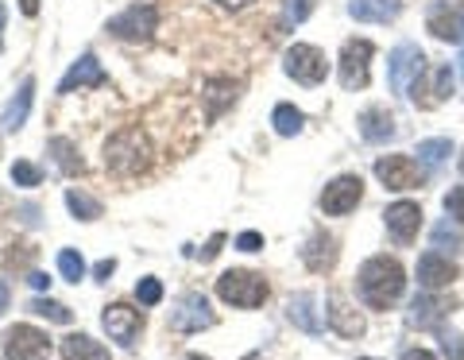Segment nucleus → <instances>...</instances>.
I'll list each match as a JSON object with an SVG mask.
<instances>
[{
    "label": "nucleus",
    "instance_id": "nucleus-1",
    "mask_svg": "<svg viewBox=\"0 0 464 360\" xmlns=\"http://www.w3.org/2000/svg\"><path fill=\"white\" fill-rule=\"evenodd\" d=\"M360 298H364L368 310H391L395 302L402 298V287H406V271L395 256H372L360 268Z\"/></svg>",
    "mask_w": 464,
    "mask_h": 360
},
{
    "label": "nucleus",
    "instance_id": "nucleus-2",
    "mask_svg": "<svg viewBox=\"0 0 464 360\" xmlns=\"http://www.w3.org/2000/svg\"><path fill=\"white\" fill-rule=\"evenodd\" d=\"M151 163V143L140 128H121L105 140V167L121 179H132L140 170H148Z\"/></svg>",
    "mask_w": 464,
    "mask_h": 360
},
{
    "label": "nucleus",
    "instance_id": "nucleus-3",
    "mask_svg": "<svg viewBox=\"0 0 464 360\" xmlns=\"http://www.w3.org/2000/svg\"><path fill=\"white\" fill-rule=\"evenodd\" d=\"M271 295V287L264 276H256V271H225L221 279H217V298L228 302V306H237V310H256V306H264Z\"/></svg>",
    "mask_w": 464,
    "mask_h": 360
},
{
    "label": "nucleus",
    "instance_id": "nucleus-4",
    "mask_svg": "<svg viewBox=\"0 0 464 360\" xmlns=\"http://www.w3.org/2000/svg\"><path fill=\"white\" fill-rule=\"evenodd\" d=\"M283 70L298 85H322L329 78V59H325V51L310 47V43H295V47L283 54Z\"/></svg>",
    "mask_w": 464,
    "mask_h": 360
},
{
    "label": "nucleus",
    "instance_id": "nucleus-5",
    "mask_svg": "<svg viewBox=\"0 0 464 360\" xmlns=\"http://www.w3.org/2000/svg\"><path fill=\"white\" fill-rule=\"evenodd\" d=\"M422 70H426L422 47H418V43H399V47L387 54V85H391V93H406L418 82Z\"/></svg>",
    "mask_w": 464,
    "mask_h": 360
},
{
    "label": "nucleus",
    "instance_id": "nucleus-6",
    "mask_svg": "<svg viewBox=\"0 0 464 360\" xmlns=\"http://www.w3.org/2000/svg\"><path fill=\"white\" fill-rule=\"evenodd\" d=\"M406 97H414L418 109H438V105H445V101L453 97V70H449V63L426 66L422 74H418V82L406 90Z\"/></svg>",
    "mask_w": 464,
    "mask_h": 360
},
{
    "label": "nucleus",
    "instance_id": "nucleus-7",
    "mask_svg": "<svg viewBox=\"0 0 464 360\" xmlns=\"http://www.w3.org/2000/svg\"><path fill=\"white\" fill-rule=\"evenodd\" d=\"M372 54H375V47H372L368 39H348L344 47H341L337 70H341V85H344L348 93L364 90V85H368V78H372Z\"/></svg>",
    "mask_w": 464,
    "mask_h": 360
},
{
    "label": "nucleus",
    "instance_id": "nucleus-8",
    "mask_svg": "<svg viewBox=\"0 0 464 360\" xmlns=\"http://www.w3.org/2000/svg\"><path fill=\"white\" fill-rule=\"evenodd\" d=\"M155 24H159L155 5H132V8H124L121 16H112L105 24V32L112 39H124V43H143V39L155 35Z\"/></svg>",
    "mask_w": 464,
    "mask_h": 360
},
{
    "label": "nucleus",
    "instance_id": "nucleus-9",
    "mask_svg": "<svg viewBox=\"0 0 464 360\" xmlns=\"http://www.w3.org/2000/svg\"><path fill=\"white\" fill-rule=\"evenodd\" d=\"M426 32L441 43L464 39V0H433L426 12Z\"/></svg>",
    "mask_w": 464,
    "mask_h": 360
},
{
    "label": "nucleus",
    "instance_id": "nucleus-10",
    "mask_svg": "<svg viewBox=\"0 0 464 360\" xmlns=\"http://www.w3.org/2000/svg\"><path fill=\"white\" fill-rule=\"evenodd\" d=\"M375 179H380L387 190H418L422 186V167H418V160H411V155H383L380 163H375Z\"/></svg>",
    "mask_w": 464,
    "mask_h": 360
},
{
    "label": "nucleus",
    "instance_id": "nucleus-11",
    "mask_svg": "<svg viewBox=\"0 0 464 360\" xmlns=\"http://www.w3.org/2000/svg\"><path fill=\"white\" fill-rule=\"evenodd\" d=\"M360 201H364V182H360V175H337L322 190V213L325 218H344Z\"/></svg>",
    "mask_w": 464,
    "mask_h": 360
},
{
    "label": "nucleus",
    "instance_id": "nucleus-12",
    "mask_svg": "<svg viewBox=\"0 0 464 360\" xmlns=\"http://www.w3.org/2000/svg\"><path fill=\"white\" fill-rule=\"evenodd\" d=\"M5 356L8 360H47L51 337L35 326H12L5 334Z\"/></svg>",
    "mask_w": 464,
    "mask_h": 360
},
{
    "label": "nucleus",
    "instance_id": "nucleus-13",
    "mask_svg": "<svg viewBox=\"0 0 464 360\" xmlns=\"http://www.w3.org/2000/svg\"><path fill=\"white\" fill-rule=\"evenodd\" d=\"M213 322H217V314L209 310L206 295H198V291L182 295L170 310V329H179V334H198V329H209Z\"/></svg>",
    "mask_w": 464,
    "mask_h": 360
},
{
    "label": "nucleus",
    "instance_id": "nucleus-14",
    "mask_svg": "<svg viewBox=\"0 0 464 360\" xmlns=\"http://www.w3.org/2000/svg\"><path fill=\"white\" fill-rule=\"evenodd\" d=\"M101 326H105V334L116 345L132 349L136 337H140V329H143V314L132 310V306H124V302H112V306H105V314H101Z\"/></svg>",
    "mask_w": 464,
    "mask_h": 360
},
{
    "label": "nucleus",
    "instance_id": "nucleus-15",
    "mask_svg": "<svg viewBox=\"0 0 464 360\" xmlns=\"http://www.w3.org/2000/svg\"><path fill=\"white\" fill-rule=\"evenodd\" d=\"M383 221H387V233L399 244H411L418 237V229H422V206L418 201H395V206H387Z\"/></svg>",
    "mask_w": 464,
    "mask_h": 360
},
{
    "label": "nucleus",
    "instance_id": "nucleus-16",
    "mask_svg": "<svg viewBox=\"0 0 464 360\" xmlns=\"http://www.w3.org/2000/svg\"><path fill=\"white\" fill-rule=\"evenodd\" d=\"M105 70H101L97 54H82V59L66 70V78L58 82V93H74V90H85V85H105Z\"/></svg>",
    "mask_w": 464,
    "mask_h": 360
},
{
    "label": "nucleus",
    "instance_id": "nucleus-17",
    "mask_svg": "<svg viewBox=\"0 0 464 360\" xmlns=\"http://www.w3.org/2000/svg\"><path fill=\"white\" fill-rule=\"evenodd\" d=\"M457 279V264H449V256L441 252H426L422 260H418V283L426 287V291H441Z\"/></svg>",
    "mask_w": 464,
    "mask_h": 360
},
{
    "label": "nucleus",
    "instance_id": "nucleus-18",
    "mask_svg": "<svg viewBox=\"0 0 464 360\" xmlns=\"http://www.w3.org/2000/svg\"><path fill=\"white\" fill-rule=\"evenodd\" d=\"M302 264H306L314 276L333 271V264H337V240H333L329 233H314L306 240V248H302Z\"/></svg>",
    "mask_w": 464,
    "mask_h": 360
},
{
    "label": "nucleus",
    "instance_id": "nucleus-19",
    "mask_svg": "<svg viewBox=\"0 0 464 360\" xmlns=\"http://www.w3.org/2000/svg\"><path fill=\"white\" fill-rule=\"evenodd\" d=\"M402 12L399 0H348V16L360 24H391Z\"/></svg>",
    "mask_w": 464,
    "mask_h": 360
},
{
    "label": "nucleus",
    "instance_id": "nucleus-20",
    "mask_svg": "<svg viewBox=\"0 0 464 360\" xmlns=\"http://www.w3.org/2000/svg\"><path fill=\"white\" fill-rule=\"evenodd\" d=\"M356 124H360V136H364L368 143H391V140H395V132H399L395 117H391L387 109H364Z\"/></svg>",
    "mask_w": 464,
    "mask_h": 360
},
{
    "label": "nucleus",
    "instance_id": "nucleus-21",
    "mask_svg": "<svg viewBox=\"0 0 464 360\" xmlns=\"http://www.w3.org/2000/svg\"><path fill=\"white\" fill-rule=\"evenodd\" d=\"M317 295H310V291H302V295H295V298H290L286 302V318L290 322H295L298 329H302V334H322V318H317Z\"/></svg>",
    "mask_w": 464,
    "mask_h": 360
},
{
    "label": "nucleus",
    "instance_id": "nucleus-22",
    "mask_svg": "<svg viewBox=\"0 0 464 360\" xmlns=\"http://www.w3.org/2000/svg\"><path fill=\"white\" fill-rule=\"evenodd\" d=\"M32 101H35V78H24L20 85V93L8 101V109H5V117H0V124H5V132H16V128H24L27 121V112H32Z\"/></svg>",
    "mask_w": 464,
    "mask_h": 360
},
{
    "label": "nucleus",
    "instance_id": "nucleus-23",
    "mask_svg": "<svg viewBox=\"0 0 464 360\" xmlns=\"http://www.w3.org/2000/svg\"><path fill=\"white\" fill-rule=\"evenodd\" d=\"M329 326L337 329L341 337H364V318H360L353 306H344L341 298H329Z\"/></svg>",
    "mask_w": 464,
    "mask_h": 360
},
{
    "label": "nucleus",
    "instance_id": "nucleus-24",
    "mask_svg": "<svg viewBox=\"0 0 464 360\" xmlns=\"http://www.w3.org/2000/svg\"><path fill=\"white\" fill-rule=\"evenodd\" d=\"M63 360H112V356L101 341L85 337V334H70L63 341Z\"/></svg>",
    "mask_w": 464,
    "mask_h": 360
},
{
    "label": "nucleus",
    "instance_id": "nucleus-25",
    "mask_svg": "<svg viewBox=\"0 0 464 360\" xmlns=\"http://www.w3.org/2000/svg\"><path fill=\"white\" fill-rule=\"evenodd\" d=\"M449 314V302L445 298H433V295H418L411 302V326H438L441 318Z\"/></svg>",
    "mask_w": 464,
    "mask_h": 360
},
{
    "label": "nucleus",
    "instance_id": "nucleus-26",
    "mask_svg": "<svg viewBox=\"0 0 464 360\" xmlns=\"http://www.w3.org/2000/svg\"><path fill=\"white\" fill-rule=\"evenodd\" d=\"M47 151L54 155V163H58V170H66V175H82L85 170V163H82V155H78V148L70 143L66 136H54L51 143H47Z\"/></svg>",
    "mask_w": 464,
    "mask_h": 360
},
{
    "label": "nucleus",
    "instance_id": "nucleus-27",
    "mask_svg": "<svg viewBox=\"0 0 464 360\" xmlns=\"http://www.w3.org/2000/svg\"><path fill=\"white\" fill-rule=\"evenodd\" d=\"M66 209L74 213L78 221H97L101 218V201L90 198L85 190H66Z\"/></svg>",
    "mask_w": 464,
    "mask_h": 360
},
{
    "label": "nucleus",
    "instance_id": "nucleus-28",
    "mask_svg": "<svg viewBox=\"0 0 464 360\" xmlns=\"http://www.w3.org/2000/svg\"><path fill=\"white\" fill-rule=\"evenodd\" d=\"M27 310L39 314V318H47V322H58V326H70V322H74V310L63 306V302H54V298H35Z\"/></svg>",
    "mask_w": 464,
    "mask_h": 360
},
{
    "label": "nucleus",
    "instance_id": "nucleus-29",
    "mask_svg": "<svg viewBox=\"0 0 464 360\" xmlns=\"http://www.w3.org/2000/svg\"><path fill=\"white\" fill-rule=\"evenodd\" d=\"M271 124H275V132L279 136H298L302 132V112L295 105H275Z\"/></svg>",
    "mask_w": 464,
    "mask_h": 360
},
{
    "label": "nucleus",
    "instance_id": "nucleus-30",
    "mask_svg": "<svg viewBox=\"0 0 464 360\" xmlns=\"http://www.w3.org/2000/svg\"><path fill=\"white\" fill-rule=\"evenodd\" d=\"M449 155H453V143L449 140H422L418 143V163H426V167H441Z\"/></svg>",
    "mask_w": 464,
    "mask_h": 360
},
{
    "label": "nucleus",
    "instance_id": "nucleus-31",
    "mask_svg": "<svg viewBox=\"0 0 464 360\" xmlns=\"http://www.w3.org/2000/svg\"><path fill=\"white\" fill-rule=\"evenodd\" d=\"M58 271H63V279L78 283V279H85V260L74 248H63V252H58Z\"/></svg>",
    "mask_w": 464,
    "mask_h": 360
},
{
    "label": "nucleus",
    "instance_id": "nucleus-32",
    "mask_svg": "<svg viewBox=\"0 0 464 360\" xmlns=\"http://www.w3.org/2000/svg\"><path fill=\"white\" fill-rule=\"evenodd\" d=\"M12 182L24 186V190H32V186H39V182H43V170H39L35 163L20 160V163H12Z\"/></svg>",
    "mask_w": 464,
    "mask_h": 360
},
{
    "label": "nucleus",
    "instance_id": "nucleus-33",
    "mask_svg": "<svg viewBox=\"0 0 464 360\" xmlns=\"http://www.w3.org/2000/svg\"><path fill=\"white\" fill-rule=\"evenodd\" d=\"M433 248H449V252H460V248H464V237L457 233V229H449V221H441L438 229H433Z\"/></svg>",
    "mask_w": 464,
    "mask_h": 360
},
{
    "label": "nucleus",
    "instance_id": "nucleus-34",
    "mask_svg": "<svg viewBox=\"0 0 464 360\" xmlns=\"http://www.w3.org/2000/svg\"><path fill=\"white\" fill-rule=\"evenodd\" d=\"M136 298H140V306H159V302H163V283L159 279H140L136 283Z\"/></svg>",
    "mask_w": 464,
    "mask_h": 360
},
{
    "label": "nucleus",
    "instance_id": "nucleus-35",
    "mask_svg": "<svg viewBox=\"0 0 464 360\" xmlns=\"http://www.w3.org/2000/svg\"><path fill=\"white\" fill-rule=\"evenodd\" d=\"M209 93H217V97H213V105H209V117H217L225 101L237 97V85H228V82H209Z\"/></svg>",
    "mask_w": 464,
    "mask_h": 360
},
{
    "label": "nucleus",
    "instance_id": "nucleus-36",
    "mask_svg": "<svg viewBox=\"0 0 464 360\" xmlns=\"http://www.w3.org/2000/svg\"><path fill=\"white\" fill-rule=\"evenodd\" d=\"M445 213H449L453 221L464 225V186H457V190H449V194H445Z\"/></svg>",
    "mask_w": 464,
    "mask_h": 360
},
{
    "label": "nucleus",
    "instance_id": "nucleus-37",
    "mask_svg": "<svg viewBox=\"0 0 464 360\" xmlns=\"http://www.w3.org/2000/svg\"><path fill=\"white\" fill-rule=\"evenodd\" d=\"M314 12V0H286V24H302Z\"/></svg>",
    "mask_w": 464,
    "mask_h": 360
},
{
    "label": "nucleus",
    "instance_id": "nucleus-38",
    "mask_svg": "<svg viewBox=\"0 0 464 360\" xmlns=\"http://www.w3.org/2000/svg\"><path fill=\"white\" fill-rule=\"evenodd\" d=\"M237 248L240 252H259V248H264V237H259V233H240L237 237Z\"/></svg>",
    "mask_w": 464,
    "mask_h": 360
},
{
    "label": "nucleus",
    "instance_id": "nucleus-39",
    "mask_svg": "<svg viewBox=\"0 0 464 360\" xmlns=\"http://www.w3.org/2000/svg\"><path fill=\"white\" fill-rule=\"evenodd\" d=\"M221 244H225V233H217V237L206 244V248H201V260H206V264H209V260H217V252H221Z\"/></svg>",
    "mask_w": 464,
    "mask_h": 360
},
{
    "label": "nucleus",
    "instance_id": "nucleus-40",
    "mask_svg": "<svg viewBox=\"0 0 464 360\" xmlns=\"http://www.w3.org/2000/svg\"><path fill=\"white\" fill-rule=\"evenodd\" d=\"M112 271H116V260H101V264L93 268V276H97V279H109Z\"/></svg>",
    "mask_w": 464,
    "mask_h": 360
},
{
    "label": "nucleus",
    "instance_id": "nucleus-41",
    "mask_svg": "<svg viewBox=\"0 0 464 360\" xmlns=\"http://www.w3.org/2000/svg\"><path fill=\"white\" fill-rule=\"evenodd\" d=\"M27 283H32V287H35V291H47V287H51V279H47V276H43V271H32V279H27Z\"/></svg>",
    "mask_w": 464,
    "mask_h": 360
},
{
    "label": "nucleus",
    "instance_id": "nucleus-42",
    "mask_svg": "<svg viewBox=\"0 0 464 360\" xmlns=\"http://www.w3.org/2000/svg\"><path fill=\"white\" fill-rule=\"evenodd\" d=\"M402 360H438V356L426 353V349H406V353H402Z\"/></svg>",
    "mask_w": 464,
    "mask_h": 360
},
{
    "label": "nucleus",
    "instance_id": "nucleus-43",
    "mask_svg": "<svg viewBox=\"0 0 464 360\" xmlns=\"http://www.w3.org/2000/svg\"><path fill=\"white\" fill-rule=\"evenodd\" d=\"M20 12L24 16H39V0H20Z\"/></svg>",
    "mask_w": 464,
    "mask_h": 360
},
{
    "label": "nucleus",
    "instance_id": "nucleus-44",
    "mask_svg": "<svg viewBox=\"0 0 464 360\" xmlns=\"http://www.w3.org/2000/svg\"><path fill=\"white\" fill-rule=\"evenodd\" d=\"M217 5H221V8H248L252 0H217Z\"/></svg>",
    "mask_w": 464,
    "mask_h": 360
},
{
    "label": "nucleus",
    "instance_id": "nucleus-45",
    "mask_svg": "<svg viewBox=\"0 0 464 360\" xmlns=\"http://www.w3.org/2000/svg\"><path fill=\"white\" fill-rule=\"evenodd\" d=\"M8 298H12V295H8V283H0V314L8 310Z\"/></svg>",
    "mask_w": 464,
    "mask_h": 360
},
{
    "label": "nucleus",
    "instance_id": "nucleus-46",
    "mask_svg": "<svg viewBox=\"0 0 464 360\" xmlns=\"http://www.w3.org/2000/svg\"><path fill=\"white\" fill-rule=\"evenodd\" d=\"M5 24H8V8L0 5V32H5Z\"/></svg>",
    "mask_w": 464,
    "mask_h": 360
},
{
    "label": "nucleus",
    "instance_id": "nucleus-47",
    "mask_svg": "<svg viewBox=\"0 0 464 360\" xmlns=\"http://www.w3.org/2000/svg\"><path fill=\"white\" fill-rule=\"evenodd\" d=\"M240 360H264V353H248V356H240Z\"/></svg>",
    "mask_w": 464,
    "mask_h": 360
},
{
    "label": "nucleus",
    "instance_id": "nucleus-48",
    "mask_svg": "<svg viewBox=\"0 0 464 360\" xmlns=\"http://www.w3.org/2000/svg\"><path fill=\"white\" fill-rule=\"evenodd\" d=\"M186 360H209V356H201V353H190V356H186Z\"/></svg>",
    "mask_w": 464,
    "mask_h": 360
},
{
    "label": "nucleus",
    "instance_id": "nucleus-49",
    "mask_svg": "<svg viewBox=\"0 0 464 360\" xmlns=\"http://www.w3.org/2000/svg\"><path fill=\"white\" fill-rule=\"evenodd\" d=\"M460 78H464V51H460Z\"/></svg>",
    "mask_w": 464,
    "mask_h": 360
},
{
    "label": "nucleus",
    "instance_id": "nucleus-50",
    "mask_svg": "<svg viewBox=\"0 0 464 360\" xmlns=\"http://www.w3.org/2000/svg\"><path fill=\"white\" fill-rule=\"evenodd\" d=\"M460 175H464V155H460Z\"/></svg>",
    "mask_w": 464,
    "mask_h": 360
}]
</instances>
